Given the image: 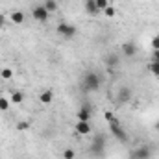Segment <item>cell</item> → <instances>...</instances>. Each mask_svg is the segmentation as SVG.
Masks as SVG:
<instances>
[{
  "label": "cell",
  "mask_w": 159,
  "mask_h": 159,
  "mask_svg": "<svg viewBox=\"0 0 159 159\" xmlns=\"http://www.w3.org/2000/svg\"><path fill=\"white\" fill-rule=\"evenodd\" d=\"M102 85V78L96 72H85L81 76V89L85 93H96Z\"/></svg>",
  "instance_id": "obj_1"
},
{
  "label": "cell",
  "mask_w": 159,
  "mask_h": 159,
  "mask_svg": "<svg viewBox=\"0 0 159 159\" xmlns=\"http://www.w3.org/2000/svg\"><path fill=\"white\" fill-rule=\"evenodd\" d=\"M109 131H111V135H113L119 143H128V141H129V137H128L126 129L122 128V124H120L117 119H113L111 122H109Z\"/></svg>",
  "instance_id": "obj_2"
},
{
  "label": "cell",
  "mask_w": 159,
  "mask_h": 159,
  "mask_svg": "<svg viewBox=\"0 0 159 159\" xmlns=\"http://www.w3.org/2000/svg\"><path fill=\"white\" fill-rule=\"evenodd\" d=\"M91 152L96 157H102L104 156V152H106V135H102V133L94 135V139L91 143Z\"/></svg>",
  "instance_id": "obj_3"
},
{
  "label": "cell",
  "mask_w": 159,
  "mask_h": 159,
  "mask_svg": "<svg viewBox=\"0 0 159 159\" xmlns=\"http://www.w3.org/2000/svg\"><path fill=\"white\" fill-rule=\"evenodd\" d=\"M57 34H59L63 39H74L76 34H78V30H76V26H72V24H69V22H59V24H57Z\"/></svg>",
  "instance_id": "obj_4"
},
{
  "label": "cell",
  "mask_w": 159,
  "mask_h": 159,
  "mask_svg": "<svg viewBox=\"0 0 159 159\" xmlns=\"http://www.w3.org/2000/svg\"><path fill=\"white\" fill-rule=\"evenodd\" d=\"M32 17H34V20H37V22H46V20L50 19V13H48V11L44 9V6L41 4V6H34Z\"/></svg>",
  "instance_id": "obj_5"
},
{
  "label": "cell",
  "mask_w": 159,
  "mask_h": 159,
  "mask_svg": "<svg viewBox=\"0 0 159 159\" xmlns=\"http://www.w3.org/2000/svg\"><path fill=\"white\" fill-rule=\"evenodd\" d=\"M150 156H152L150 146H137L135 150L129 152V159H150Z\"/></svg>",
  "instance_id": "obj_6"
},
{
  "label": "cell",
  "mask_w": 159,
  "mask_h": 159,
  "mask_svg": "<svg viewBox=\"0 0 159 159\" xmlns=\"http://www.w3.org/2000/svg\"><path fill=\"white\" fill-rule=\"evenodd\" d=\"M122 54H124V57H133V56L137 54V44H135L133 41L122 43Z\"/></svg>",
  "instance_id": "obj_7"
},
{
  "label": "cell",
  "mask_w": 159,
  "mask_h": 159,
  "mask_svg": "<svg viewBox=\"0 0 159 159\" xmlns=\"http://www.w3.org/2000/svg\"><path fill=\"white\" fill-rule=\"evenodd\" d=\"M117 100H119V104H128V102L131 100V89H129V87H122L119 91Z\"/></svg>",
  "instance_id": "obj_8"
},
{
  "label": "cell",
  "mask_w": 159,
  "mask_h": 159,
  "mask_svg": "<svg viewBox=\"0 0 159 159\" xmlns=\"http://www.w3.org/2000/svg\"><path fill=\"white\" fill-rule=\"evenodd\" d=\"M76 117L81 122H89V119H91V106H81L78 109V113H76Z\"/></svg>",
  "instance_id": "obj_9"
},
{
  "label": "cell",
  "mask_w": 159,
  "mask_h": 159,
  "mask_svg": "<svg viewBox=\"0 0 159 159\" xmlns=\"http://www.w3.org/2000/svg\"><path fill=\"white\" fill-rule=\"evenodd\" d=\"M76 131H78L80 135H89V133L93 131V128H91L89 122H81V120H78V124H76Z\"/></svg>",
  "instance_id": "obj_10"
},
{
  "label": "cell",
  "mask_w": 159,
  "mask_h": 159,
  "mask_svg": "<svg viewBox=\"0 0 159 159\" xmlns=\"http://www.w3.org/2000/svg\"><path fill=\"white\" fill-rule=\"evenodd\" d=\"M83 7H85V11L89 13V15H98L100 11H98V7H96V4H94V0H85L83 2Z\"/></svg>",
  "instance_id": "obj_11"
},
{
  "label": "cell",
  "mask_w": 159,
  "mask_h": 159,
  "mask_svg": "<svg viewBox=\"0 0 159 159\" xmlns=\"http://www.w3.org/2000/svg\"><path fill=\"white\" fill-rule=\"evenodd\" d=\"M9 20H11L13 24H22V22L26 20V15H24L22 11H13V13L9 15Z\"/></svg>",
  "instance_id": "obj_12"
},
{
  "label": "cell",
  "mask_w": 159,
  "mask_h": 159,
  "mask_svg": "<svg viewBox=\"0 0 159 159\" xmlns=\"http://www.w3.org/2000/svg\"><path fill=\"white\" fill-rule=\"evenodd\" d=\"M44 9L48 11V13H54V11H57L59 9V2L57 0H44Z\"/></svg>",
  "instance_id": "obj_13"
},
{
  "label": "cell",
  "mask_w": 159,
  "mask_h": 159,
  "mask_svg": "<svg viewBox=\"0 0 159 159\" xmlns=\"http://www.w3.org/2000/svg\"><path fill=\"white\" fill-rule=\"evenodd\" d=\"M106 63H107V67L115 69V67H119L120 65V57L117 56V54H109V56L106 57Z\"/></svg>",
  "instance_id": "obj_14"
},
{
  "label": "cell",
  "mask_w": 159,
  "mask_h": 159,
  "mask_svg": "<svg viewBox=\"0 0 159 159\" xmlns=\"http://www.w3.org/2000/svg\"><path fill=\"white\" fill-rule=\"evenodd\" d=\"M39 100H41V104H50V102L54 100V93H52L50 89L43 91V93H41V96H39Z\"/></svg>",
  "instance_id": "obj_15"
},
{
  "label": "cell",
  "mask_w": 159,
  "mask_h": 159,
  "mask_svg": "<svg viewBox=\"0 0 159 159\" xmlns=\"http://www.w3.org/2000/svg\"><path fill=\"white\" fill-rule=\"evenodd\" d=\"M22 100H24V93L22 91H13L11 93V102L13 104H20Z\"/></svg>",
  "instance_id": "obj_16"
},
{
  "label": "cell",
  "mask_w": 159,
  "mask_h": 159,
  "mask_svg": "<svg viewBox=\"0 0 159 159\" xmlns=\"http://www.w3.org/2000/svg\"><path fill=\"white\" fill-rule=\"evenodd\" d=\"M9 104H11V100H7L6 96H0V111H7Z\"/></svg>",
  "instance_id": "obj_17"
},
{
  "label": "cell",
  "mask_w": 159,
  "mask_h": 159,
  "mask_svg": "<svg viewBox=\"0 0 159 159\" xmlns=\"http://www.w3.org/2000/svg\"><path fill=\"white\" fill-rule=\"evenodd\" d=\"M0 76H2V80H11L13 78V70L11 69H2L0 70Z\"/></svg>",
  "instance_id": "obj_18"
},
{
  "label": "cell",
  "mask_w": 159,
  "mask_h": 159,
  "mask_svg": "<svg viewBox=\"0 0 159 159\" xmlns=\"http://www.w3.org/2000/svg\"><path fill=\"white\" fill-rule=\"evenodd\" d=\"M102 13H104L106 17H109V19H113V17L117 15V11H115V7H113V6H107V7H106Z\"/></svg>",
  "instance_id": "obj_19"
},
{
  "label": "cell",
  "mask_w": 159,
  "mask_h": 159,
  "mask_svg": "<svg viewBox=\"0 0 159 159\" xmlns=\"http://www.w3.org/2000/svg\"><path fill=\"white\" fill-rule=\"evenodd\" d=\"M94 4H96L98 11H104V9L109 6V0H94Z\"/></svg>",
  "instance_id": "obj_20"
},
{
  "label": "cell",
  "mask_w": 159,
  "mask_h": 159,
  "mask_svg": "<svg viewBox=\"0 0 159 159\" xmlns=\"http://www.w3.org/2000/svg\"><path fill=\"white\" fill-rule=\"evenodd\" d=\"M74 157H76V152H74L72 148L63 150V159H74Z\"/></svg>",
  "instance_id": "obj_21"
},
{
  "label": "cell",
  "mask_w": 159,
  "mask_h": 159,
  "mask_svg": "<svg viewBox=\"0 0 159 159\" xmlns=\"http://www.w3.org/2000/svg\"><path fill=\"white\" fill-rule=\"evenodd\" d=\"M150 72L154 76H159V61H152L150 63Z\"/></svg>",
  "instance_id": "obj_22"
},
{
  "label": "cell",
  "mask_w": 159,
  "mask_h": 159,
  "mask_svg": "<svg viewBox=\"0 0 159 159\" xmlns=\"http://www.w3.org/2000/svg\"><path fill=\"white\" fill-rule=\"evenodd\" d=\"M28 128H30V122H26V120L17 122V129H19V131H24V129H28Z\"/></svg>",
  "instance_id": "obj_23"
},
{
  "label": "cell",
  "mask_w": 159,
  "mask_h": 159,
  "mask_svg": "<svg viewBox=\"0 0 159 159\" xmlns=\"http://www.w3.org/2000/svg\"><path fill=\"white\" fill-rule=\"evenodd\" d=\"M152 50H159V34L152 37Z\"/></svg>",
  "instance_id": "obj_24"
},
{
  "label": "cell",
  "mask_w": 159,
  "mask_h": 159,
  "mask_svg": "<svg viewBox=\"0 0 159 159\" xmlns=\"http://www.w3.org/2000/svg\"><path fill=\"white\" fill-rule=\"evenodd\" d=\"M104 117H106V120H107V122H111V120L115 119V115H113L111 111H106V113H104Z\"/></svg>",
  "instance_id": "obj_25"
},
{
  "label": "cell",
  "mask_w": 159,
  "mask_h": 159,
  "mask_svg": "<svg viewBox=\"0 0 159 159\" xmlns=\"http://www.w3.org/2000/svg\"><path fill=\"white\" fill-rule=\"evenodd\" d=\"M152 61H159V50H152Z\"/></svg>",
  "instance_id": "obj_26"
},
{
  "label": "cell",
  "mask_w": 159,
  "mask_h": 159,
  "mask_svg": "<svg viewBox=\"0 0 159 159\" xmlns=\"http://www.w3.org/2000/svg\"><path fill=\"white\" fill-rule=\"evenodd\" d=\"M4 22H6V17H4V15H0V26H2Z\"/></svg>",
  "instance_id": "obj_27"
},
{
  "label": "cell",
  "mask_w": 159,
  "mask_h": 159,
  "mask_svg": "<svg viewBox=\"0 0 159 159\" xmlns=\"http://www.w3.org/2000/svg\"><path fill=\"white\" fill-rule=\"evenodd\" d=\"M154 128H156V129H157V131H159V120H157V122H156V124H154Z\"/></svg>",
  "instance_id": "obj_28"
}]
</instances>
